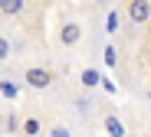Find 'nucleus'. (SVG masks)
<instances>
[{
  "mask_svg": "<svg viewBox=\"0 0 151 137\" xmlns=\"http://www.w3.org/2000/svg\"><path fill=\"white\" fill-rule=\"evenodd\" d=\"M118 23H122L118 10H109V13H105V33H109V36H112V33H118Z\"/></svg>",
  "mask_w": 151,
  "mask_h": 137,
  "instance_id": "9",
  "label": "nucleus"
},
{
  "mask_svg": "<svg viewBox=\"0 0 151 137\" xmlns=\"http://www.w3.org/2000/svg\"><path fill=\"white\" fill-rule=\"evenodd\" d=\"M148 101H151V88H148Z\"/></svg>",
  "mask_w": 151,
  "mask_h": 137,
  "instance_id": "12",
  "label": "nucleus"
},
{
  "mask_svg": "<svg viewBox=\"0 0 151 137\" xmlns=\"http://www.w3.org/2000/svg\"><path fill=\"white\" fill-rule=\"evenodd\" d=\"M125 16H128L135 26H145V23H151V4H148V0H128Z\"/></svg>",
  "mask_w": 151,
  "mask_h": 137,
  "instance_id": "3",
  "label": "nucleus"
},
{
  "mask_svg": "<svg viewBox=\"0 0 151 137\" xmlns=\"http://www.w3.org/2000/svg\"><path fill=\"white\" fill-rule=\"evenodd\" d=\"M0 95H4V101H17L20 98V85L13 78H4V82H0Z\"/></svg>",
  "mask_w": 151,
  "mask_h": 137,
  "instance_id": "6",
  "label": "nucleus"
},
{
  "mask_svg": "<svg viewBox=\"0 0 151 137\" xmlns=\"http://www.w3.org/2000/svg\"><path fill=\"white\" fill-rule=\"evenodd\" d=\"M23 10H27V0H4L0 4V13L4 16H20Z\"/></svg>",
  "mask_w": 151,
  "mask_h": 137,
  "instance_id": "5",
  "label": "nucleus"
},
{
  "mask_svg": "<svg viewBox=\"0 0 151 137\" xmlns=\"http://www.w3.org/2000/svg\"><path fill=\"white\" fill-rule=\"evenodd\" d=\"M49 137H72L66 124H53V131H49Z\"/></svg>",
  "mask_w": 151,
  "mask_h": 137,
  "instance_id": "10",
  "label": "nucleus"
},
{
  "mask_svg": "<svg viewBox=\"0 0 151 137\" xmlns=\"http://www.w3.org/2000/svg\"><path fill=\"white\" fill-rule=\"evenodd\" d=\"M99 82H102V78H99V72H95V69H82V72H79V85H82L86 92H92Z\"/></svg>",
  "mask_w": 151,
  "mask_h": 137,
  "instance_id": "7",
  "label": "nucleus"
},
{
  "mask_svg": "<svg viewBox=\"0 0 151 137\" xmlns=\"http://www.w3.org/2000/svg\"><path fill=\"white\" fill-rule=\"evenodd\" d=\"M102 127H105L109 137H125V134H128V131H125V121H122L118 114H105V118H102Z\"/></svg>",
  "mask_w": 151,
  "mask_h": 137,
  "instance_id": "4",
  "label": "nucleus"
},
{
  "mask_svg": "<svg viewBox=\"0 0 151 137\" xmlns=\"http://www.w3.org/2000/svg\"><path fill=\"white\" fill-rule=\"evenodd\" d=\"M40 134H43L40 118H27V121H23V137H40Z\"/></svg>",
  "mask_w": 151,
  "mask_h": 137,
  "instance_id": "8",
  "label": "nucleus"
},
{
  "mask_svg": "<svg viewBox=\"0 0 151 137\" xmlns=\"http://www.w3.org/2000/svg\"><path fill=\"white\" fill-rule=\"evenodd\" d=\"M56 39H59V46H66V49L79 46V43H82V23H79V20H63Z\"/></svg>",
  "mask_w": 151,
  "mask_h": 137,
  "instance_id": "2",
  "label": "nucleus"
},
{
  "mask_svg": "<svg viewBox=\"0 0 151 137\" xmlns=\"http://www.w3.org/2000/svg\"><path fill=\"white\" fill-rule=\"evenodd\" d=\"M105 62H109V65H115V62H118V52H115V46H105Z\"/></svg>",
  "mask_w": 151,
  "mask_h": 137,
  "instance_id": "11",
  "label": "nucleus"
},
{
  "mask_svg": "<svg viewBox=\"0 0 151 137\" xmlns=\"http://www.w3.org/2000/svg\"><path fill=\"white\" fill-rule=\"evenodd\" d=\"M23 82H27V88H33V92H46V88H53L56 75L46 65H30L27 72H23Z\"/></svg>",
  "mask_w": 151,
  "mask_h": 137,
  "instance_id": "1",
  "label": "nucleus"
}]
</instances>
